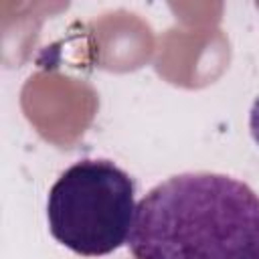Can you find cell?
I'll return each mask as SVG.
<instances>
[{"mask_svg":"<svg viewBox=\"0 0 259 259\" xmlns=\"http://www.w3.org/2000/svg\"><path fill=\"white\" fill-rule=\"evenodd\" d=\"M134 259H259V194L214 172L156 184L136 206Z\"/></svg>","mask_w":259,"mask_h":259,"instance_id":"obj_1","label":"cell"},{"mask_svg":"<svg viewBox=\"0 0 259 259\" xmlns=\"http://www.w3.org/2000/svg\"><path fill=\"white\" fill-rule=\"evenodd\" d=\"M136 206V182L125 170L105 158H83L51 186L47 223L69 251L101 257L127 243Z\"/></svg>","mask_w":259,"mask_h":259,"instance_id":"obj_2","label":"cell"},{"mask_svg":"<svg viewBox=\"0 0 259 259\" xmlns=\"http://www.w3.org/2000/svg\"><path fill=\"white\" fill-rule=\"evenodd\" d=\"M249 130H251V136H253L255 144L259 146V97L253 101L251 111H249Z\"/></svg>","mask_w":259,"mask_h":259,"instance_id":"obj_3","label":"cell"}]
</instances>
